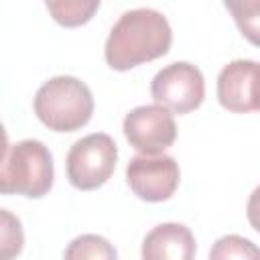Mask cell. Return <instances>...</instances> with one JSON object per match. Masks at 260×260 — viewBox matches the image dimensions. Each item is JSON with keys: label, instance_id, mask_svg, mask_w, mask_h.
Here are the masks:
<instances>
[{"label": "cell", "instance_id": "1", "mask_svg": "<svg viewBox=\"0 0 260 260\" xmlns=\"http://www.w3.org/2000/svg\"><path fill=\"white\" fill-rule=\"evenodd\" d=\"M173 28L167 16L154 8L126 10L112 26L104 57L114 71H128L169 53Z\"/></svg>", "mask_w": 260, "mask_h": 260}, {"label": "cell", "instance_id": "2", "mask_svg": "<svg viewBox=\"0 0 260 260\" xmlns=\"http://www.w3.org/2000/svg\"><path fill=\"white\" fill-rule=\"evenodd\" d=\"M32 108L37 118L53 132H75L93 116L91 89L73 75L47 79L35 93Z\"/></svg>", "mask_w": 260, "mask_h": 260}, {"label": "cell", "instance_id": "3", "mask_svg": "<svg viewBox=\"0 0 260 260\" xmlns=\"http://www.w3.org/2000/svg\"><path fill=\"white\" fill-rule=\"evenodd\" d=\"M55 169L51 150L35 138L10 146L0 165V195H24L39 199L53 187Z\"/></svg>", "mask_w": 260, "mask_h": 260}, {"label": "cell", "instance_id": "4", "mask_svg": "<svg viewBox=\"0 0 260 260\" xmlns=\"http://www.w3.org/2000/svg\"><path fill=\"white\" fill-rule=\"evenodd\" d=\"M118 162V146L110 134L93 132L79 138L67 152L65 171L79 191H93L108 183Z\"/></svg>", "mask_w": 260, "mask_h": 260}, {"label": "cell", "instance_id": "5", "mask_svg": "<svg viewBox=\"0 0 260 260\" xmlns=\"http://www.w3.org/2000/svg\"><path fill=\"white\" fill-rule=\"evenodd\" d=\"M150 93L171 114H189L205 100V79L199 67L189 61H175L162 67L150 81Z\"/></svg>", "mask_w": 260, "mask_h": 260}, {"label": "cell", "instance_id": "6", "mask_svg": "<svg viewBox=\"0 0 260 260\" xmlns=\"http://www.w3.org/2000/svg\"><path fill=\"white\" fill-rule=\"evenodd\" d=\"M122 130L132 148L140 154H165L177 140V124L169 110L158 104H144L124 116Z\"/></svg>", "mask_w": 260, "mask_h": 260}, {"label": "cell", "instance_id": "7", "mask_svg": "<svg viewBox=\"0 0 260 260\" xmlns=\"http://www.w3.org/2000/svg\"><path fill=\"white\" fill-rule=\"evenodd\" d=\"M181 181L179 162L169 154H138L126 167V183L132 193L148 203H160L175 195Z\"/></svg>", "mask_w": 260, "mask_h": 260}, {"label": "cell", "instance_id": "8", "mask_svg": "<svg viewBox=\"0 0 260 260\" xmlns=\"http://www.w3.org/2000/svg\"><path fill=\"white\" fill-rule=\"evenodd\" d=\"M217 102L234 114L258 110V63L254 59H236L223 65L217 75Z\"/></svg>", "mask_w": 260, "mask_h": 260}, {"label": "cell", "instance_id": "9", "mask_svg": "<svg viewBox=\"0 0 260 260\" xmlns=\"http://www.w3.org/2000/svg\"><path fill=\"white\" fill-rule=\"evenodd\" d=\"M197 242L185 223L165 221L154 225L142 240V260H195Z\"/></svg>", "mask_w": 260, "mask_h": 260}, {"label": "cell", "instance_id": "10", "mask_svg": "<svg viewBox=\"0 0 260 260\" xmlns=\"http://www.w3.org/2000/svg\"><path fill=\"white\" fill-rule=\"evenodd\" d=\"M63 260H118V252L104 236L81 234L69 242Z\"/></svg>", "mask_w": 260, "mask_h": 260}, {"label": "cell", "instance_id": "11", "mask_svg": "<svg viewBox=\"0 0 260 260\" xmlns=\"http://www.w3.org/2000/svg\"><path fill=\"white\" fill-rule=\"evenodd\" d=\"M47 10L53 20L61 26H81L91 20L95 10L100 8L98 0H49Z\"/></svg>", "mask_w": 260, "mask_h": 260}, {"label": "cell", "instance_id": "12", "mask_svg": "<svg viewBox=\"0 0 260 260\" xmlns=\"http://www.w3.org/2000/svg\"><path fill=\"white\" fill-rule=\"evenodd\" d=\"M209 260H260V250L252 240L228 234L215 240L209 250Z\"/></svg>", "mask_w": 260, "mask_h": 260}, {"label": "cell", "instance_id": "13", "mask_svg": "<svg viewBox=\"0 0 260 260\" xmlns=\"http://www.w3.org/2000/svg\"><path fill=\"white\" fill-rule=\"evenodd\" d=\"M24 246V230L20 219L0 207V260H16Z\"/></svg>", "mask_w": 260, "mask_h": 260}, {"label": "cell", "instance_id": "14", "mask_svg": "<svg viewBox=\"0 0 260 260\" xmlns=\"http://www.w3.org/2000/svg\"><path fill=\"white\" fill-rule=\"evenodd\" d=\"M252 2H228L225 8L232 10L234 14V20L238 22L242 35H246L250 39V43H258V8L256 6L254 10H250Z\"/></svg>", "mask_w": 260, "mask_h": 260}, {"label": "cell", "instance_id": "15", "mask_svg": "<svg viewBox=\"0 0 260 260\" xmlns=\"http://www.w3.org/2000/svg\"><path fill=\"white\" fill-rule=\"evenodd\" d=\"M8 150H10V144H8V136H6V130H4V126L0 124V165L4 162V158H6Z\"/></svg>", "mask_w": 260, "mask_h": 260}]
</instances>
